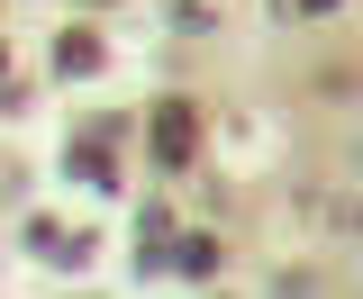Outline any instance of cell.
Wrapping results in <instances>:
<instances>
[{
    "instance_id": "9",
    "label": "cell",
    "mask_w": 363,
    "mask_h": 299,
    "mask_svg": "<svg viewBox=\"0 0 363 299\" xmlns=\"http://www.w3.org/2000/svg\"><path fill=\"white\" fill-rule=\"evenodd\" d=\"M82 9H109V0H82Z\"/></svg>"
},
{
    "instance_id": "8",
    "label": "cell",
    "mask_w": 363,
    "mask_h": 299,
    "mask_svg": "<svg viewBox=\"0 0 363 299\" xmlns=\"http://www.w3.org/2000/svg\"><path fill=\"white\" fill-rule=\"evenodd\" d=\"M9 100H18V91H9V55H0V109H9Z\"/></svg>"
},
{
    "instance_id": "2",
    "label": "cell",
    "mask_w": 363,
    "mask_h": 299,
    "mask_svg": "<svg viewBox=\"0 0 363 299\" xmlns=\"http://www.w3.org/2000/svg\"><path fill=\"white\" fill-rule=\"evenodd\" d=\"M191 145H200V118H191V100H164L155 109V164H191Z\"/></svg>"
},
{
    "instance_id": "3",
    "label": "cell",
    "mask_w": 363,
    "mask_h": 299,
    "mask_svg": "<svg viewBox=\"0 0 363 299\" xmlns=\"http://www.w3.org/2000/svg\"><path fill=\"white\" fill-rule=\"evenodd\" d=\"M55 73H64V82L100 73V37H91V28H64V37H55Z\"/></svg>"
},
{
    "instance_id": "6",
    "label": "cell",
    "mask_w": 363,
    "mask_h": 299,
    "mask_svg": "<svg viewBox=\"0 0 363 299\" xmlns=\"http://www.w3.org/2000/svg\"><path fill=\"white\" fill-rule=\"evenodd\" d=\"M173 28L182 37H209V0H173Z\"/></svg>"
},
{
    "instance_id": "4",
    "label": "cell",
    "mask_w": 363,
    "mask_h": 299,
    "mask_svg": "<svg viewBox=\"0 0 363 299\" xmlns=\"http://www.w3.org/2000/svg\"><path fill=\"white\" fill-rule=\"evenodd\" d=\"M164 263H182L191 281H209V272H218V245H209V236H182V245H164Z\"/></svg>"
},
{
    "instance_id": "1",
    "label": "cell",
    "mask_w": 363,
    "mask_h": 299,
    "mask_svg": "<svg viewBox=\"0 0 363 299\" xmlns=\"http://www.w3.org/2000/svg\"><path fill=\"white\" fill-rule=\"evenodd\" d=\"M118 118H100V128H82V145H73V154H64V172H73V181H100V191H109V181H118Z\"/></svg>"
},
{
    "instance_id": "7",
    "label": "cell",
    "mask_w": 363,
    "mask_h": 299,
    "mask_svg": "<svg viewBox=\"0 0 363 299\" xmlns=\"http://www.w3.org/2000/svg\"><path fill=\"white\" fill-rule=\"evenodd\" d=\"M281 18H327V9H345V0H272Z\"/></svg>"
},
{
    "instance_id": "5",
    "label": "cell",
    "mask_w": 363,
    "mask_h": 299,
    "mask_svg": "<svg viewBox=\"0 0 363 299\" xmlns=\"http://www.w3.org/2000/svg\"><path fill=\"white\" fill-rule=\"evenodd\" d=\"M318 218H327L336 236H363V209H354V200H318Z\"/></svg>"
}]
</instances>
